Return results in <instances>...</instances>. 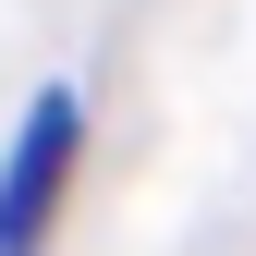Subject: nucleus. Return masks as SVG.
<instances>
[{
  "label": "nucleus",
  "mask_w": 256,
  "mask_h": 256,
  "mask_svg": "<svg viewBox=\"0 0 256 256\" xmlns=\"http://www.w3.org/2000/svg\"><path fill=\"white\" fill-rule=\"evenodd\" d=\"M74 134H86L74 86H37V110H24L12 158H0V256H37L49 208H61V171H74Z\"/></svg>",
  "instance_id": "1"
}]
</instances>
